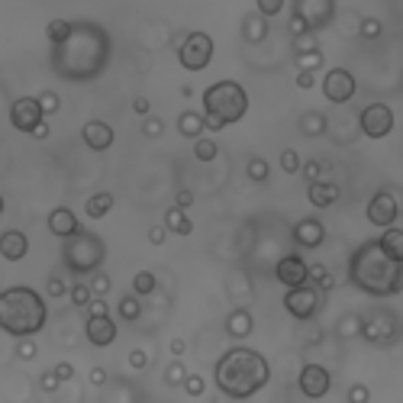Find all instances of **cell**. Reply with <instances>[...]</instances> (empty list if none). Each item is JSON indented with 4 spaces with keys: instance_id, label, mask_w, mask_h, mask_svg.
Instances as JSON below:
<instances>
[{
    "instance_id": "cell-10",
    "label": "cell",
    "mask_w": 403,
    "mask_h": 403,
    "mask_svg": "<svg viewBox=\"0 0 403 403\" xmlns=\"http://www.w3.org/2000/svg\"><path fill=\"white\" fill-rule=\"evenodd\" d=\"M390 129H394V110L388 103H371L362 110V133L368 139H384L390 136Z\"/></svg>"
},
{
    "instance_id": "cell-24",
    "label": "cell",
    "mask_w": 403,
    "mask_h": 403,
    "mask_svg": "<svg viewBox=\"0 0 403 403\" xmlns=\"http://www.w3.org/2000/svg\"><path fill=\"white\" fill-rule=\"evenodd\" d=\"M242 36H245V42H261L265 36H268V16L249 13L242 20Z\"/></svg>"
},
{
    "instance_id": "cell-28",
    "label": "cell",
    "mask_w": 403,
    "mask_h": 403,
    "mask_svg": "<svg viewBox=\"0 0 403 403\" xmlns=\"http://www.w3.org/2000/svg\"><path fill=\"white\" fill-rule=\"evenodd\" d=\"M378 242H381V249H384L390 258L403 261V232L397 230V226H384V236H381Z\"/></svg>"
},
{
    "instance_id": "cell-35",
    "label": "cell",
    "mask_w": 403,
    "mask_h": 403,
    "mask_svg": "<svg viewBox=\"0 0 403 403\" xmlns=\"http://www.w3.org/2000/svg\"><path fill=\"white\" fill-rule=\"evenodd\" d=\"M68 32H72V23H68V20H52V23L46 26V36H48V42H52V46H55V42H62Z\"/></svg>"
},
{
    "instance_id": "cell-42",
    "label": "cell",
    "mask_w": 403,
    "mask_h": 403,
    "mask_svg": "<svg viewBox=\"0 0 403 403\" xmlns=\"http://www.w3.org/2000/svg\"><path fill=\"white\" fill-rule=\"evenodd\" d=\"M184 378H187V368H184L181 362H174V364H168L165 368V384H171V388L174 384H181Z\"/></svg>"
},
{
    "instance_id": "cell-5",
    "label": "cell",
    "mask_w": 403,
    "mask_h": 403,
    "mask_svg": "<svg viewBox=\"0 0 403 403\" xmlns=\"http://www.w3.org/2000/svg\"><path fill=\"white\" fill-rule=\"evenodd\" d=\"M204 110L220 119L223 126H230L249 113V94L239 81H216L204 91Z\"/></svg>"
},
{
    "instance_id": "cell-1",
    "label": "cell",
    "mask_w": 403,
    "mask_h": 403,
    "mask_svg": "<svg viewBox=\"0 0 403 403\" xmlns=\"http://www.w3.org/2000/svg\"><path fill=\"white\" fill-rule=\"evenodd\" d=\"M113 55V39L110 32L103 29L94 20H74L72 32L62 42L52 46L48 65L62 81L72 84H87V81L100 78L110 65Z\"/></svg>"
},
{
    "instance_id": "cell-46",
    "label": "cell",
    "mask_w": 403,
    "mask_h": 403,
    "mask_svg": "<svg viewBox=\"0 0 403 403\" xmlns=\"http://www.w3.org/2000/svg\"><path fill=\"white\" fill-rule=\"evenodd\" d=\"M381 29H384V26H381V20H374V16H364L362 20V36L364 39H378Z\"/></svg>"
},
{
    "instance_id": "cell-16",
    "label": "cell",
    "mask_w": 403,
    "mask_h": 403,
    "mask_svg": "<svg viewBox=\"0 0 403 403\" xmlns=\"http://www.w3.org/2000/svg\"><path fill=\"white\" fill-rule=\"evenodd\" d=\"M84 336L91 345L97 348H107L117 342V323L110 319V313L107 317H87V326H84Z\"/></svg>"
},
{
    "instance_id": "cell-7",
    "label": "cell",
    "mask_w": 403,
    "mask_h": 403,
    "mask_svg": "<svg viewBox=\"0 0 403 403\" xmlns=\"http://www.w3.org/2000/svg\"><path fill=\"white\" fill-rule=\"evenodd\" d=\"M178 58L187 72H204L210 58H213V39L206 32H187L184 42L178 46Z\"/></svg>"
},
{
    "instance_id": "cell-53",
    "label": "cell",
    "mask_w": 403,
    "mask_h": 403,
    "mask_svg": "<svg viewBox=\"0 0 403 403\" xmlns=\"http://www.w3.org/2000/svg\"><path fill=\"white\" fill-rule=\"evenodd\" d=\"M287 29H291L293 36H307V32H310V26L303 23V20H300V16H297V13H293V16H291V23H287Z\"/></svg>"
},
{
    "instance_id": "cell-59",
    "label": "cell",
    "mask_w": 403,
    "mask_h": 403,
    "mask_svg": "<svg viewBox=\"0 0 403 403\" xmlns=\"http://www.w3.org/2000/svg\"><path fill=\"white\" fill-rule=\"evenodd\" d=\"M87 378H91V384H94V388H103V384H107V371H103V368H91V374H87Z\"/></svg>"
},
{
    "instance_id": "cell-33",
    "label": "cell",
    "mask_w": 403,
    "mask_h": 403,
    "mask_svg": "<svg viewBox=\"0 0 403 403\" xmlns=\"http://www.w3.org/2000/svg\"><path fill=\"white\" fill-rule=\"evenodd\" d=\"M194 155H197V161H213L220 155V145L213 139H197L194 143Z\"/></svg>"
},
{
    "instance_id": "cell-18",
    "label": "cell",
    "mask_w": 403,
    "mask_h": 403,
    "mask_svg": "<svg viewBox=\"0 0 403 403\" xmlns=\"http://www.w3.org/2000/svg\"><path fill=\"white\" fill-rule=\"evenodd\" d=\"M362 336L368 342H378V345H388V342L397 339V319L390 317V313H384V317L371 319V323H362Z\"/></svg>"
},
{
    "instance_id": "cell-11",
    "label": "cell",
    "mask_w": 403,
    "mask_h": 403,
    "mask_svg": "<svg viewBox=\"0 0 403 403\" xmlns=\"http://www.w3.org/2000/svg\"><path fill=\"white\" fill-rule=\"evenodd\" d=\"M358 84L355 78H352V72H345V68H332V72H326L323 78V94L329 103H348L352 97H355Z\"/></svg>"
},
{
    "instance_id": "cell-34",
    "label": "cell",
    "mask_w": 403,
    "mask_h": 403,
    "mask_svg": "<svg viewBox=\"0 0 403 403\" xmlns=\"http://www.w3.org/2000/svg\"><path fill=\"white\" fill-rule=\"evenodd\" d=\"M152 291H155V275H152V271H139V275L133 277V293L149 297Z\"/></svg>"
},
{
    "instance_id": "cell-40",
    "label": "cell",
    "mask_w": 403,
    "mask_h": 403,
    "mask_svg": "<svg viewBox=\"0 0 403 403\" xmlns=\"http://www.w3.org/2000/svg\"><path fill=\"white\" fill-rule=\"evenodd\" d=\"M91 293H94V297H103V293H110V277L103 275L100 268H97L94 275H91Z\"/></svg>"
},
{
    "instance_id": "cell-36",
    "label": "cell",
    "mask_w": 403,
    "mask_h": 403,
    "mask_svg": "<svg viewBox=\"0 0 403 403\" xmlns=\"http://www.w3.org/2000/svg\"><path fill=\"white\" fill-rule=\"evenodd\" d=\"M268 174H271V168H268V161L265 159H258V155H255V159H249V178H252V181H268Z\"/></svg>"
},
{
    "instance_id": "cell-8",
    "label": "cell",
    "mask_w": 403,
    "mask_h": 403,
    "mask_svg": "<svg viewBox=\"0 0 403 403\" xmlns=\"http://www.w3.org/2000/svg\"><path fill=\"white\" fill-rule=\"evenodd\" d=\"M284 307L293 319H313L319 310V291L313 284H297V287H287L284 293Z\"/></svg>"
},
{
    "instance_id": "cell-37",
    "label": "cell",
    "mask_w": 403,
    "mask_h": 403,
    "mask_svg": "<svg viewBox=\"0 0 403 403\" xmlns=\"http://www.w3.org/2000/svg\"><path fill=\"white\" fill-rule=\"evenodd\" d=\"M165 133V119H159V117H143V136L145 139H159V136Z\"/></svg>"
},
{
    "instance_id": "cell-63",
    "label": "cell",
    "mask_w": 403,
    "mask_h": 403,
    "mask_svg": "<svg viewBox=\"0 0 403 403\" xmlns=\"http://www.w3.org/2000/svg\"><path fill=\"white\" fill-rule=\"evenodd\" d=\"M187 352V342L184 339H171V355H184Z\"/></svg>"
},
{
    "instance_id": "cell-64",
    "label": "cell",
    "mask_w": 403,
    "mask_h": 403,
    "mask_svg": "<svg viewBox=\"0 0 403 403\" xmlns=\"http://www.w3.org/2000/svg\"><path fill=\"white\" fill-rule=\"evenodd\" d=\"M0 213H4V197H0Z\"/></svg>"
},
{
    "instance_id": "cell-50",
    "label": "cell",
    "mask_w": 403,
    "mask_h": 403,
    "mask_svg": "<svg viewBox=\"0 0 403 403\" xmlns=\"http://www.w3.org/2000/svg\"><path fill=\"white\" fill-rule=\"evenodd\" d=\"M46 293H48V297H65V293H68V287H65L62 277H48Z\"/></svg>"
},
{
    "instance_id": "cell-20",
    "label": "cell",
    "mask_w": 403,
    "mask_h": 403,
    "mask_svg": "<svg viewBox=\"0 0 403 403\" xmlns=\"http://www.w3.org/2000/svg\"><path fill=\"white\" fill-rule=\"evenodd\" d=\"M78 230H81V223H78V216H74L68 206H55V210L48 213V232H52V236L68 239V236H74Z\"/></svg>"
},
{
    "instance_id": "cell-56",
    "label": "cell",
    "mask_w": 403,
    "mask_h": 403,
    "mask_svg": "<svg viewBox=\"0 0 403 403\" xmlns=\"http://www.w3.org/2000/svg\"><path fill=\"white\" fill-rule=\"evenodd\" d=\"M133 110L139 113V117H149V113H152V100H149V97H136V100H133Z\"/></svg>"
},
{
    "instance_id": "cell-26",
    "label": "cell",
    "mask_w": 403,
    "mask_h": 403,
    "mask_svg": "<svg viewBox=\"0 0 403 403\" xmlns=\"http://www.w3.org/2000/svg\"><path fill=\"white\" fill-rule=\"evenodd\" d=\"M113 210V194L110 190H100V194H94V197H87L84 204V213L91 216V220H100V216H107Z\"/></svg>"
},
{
    "instance_id": "cell-31",
    "label": "cell",
    "mask_w": 403,
    "mask_h": 403,
    "mask_svg": "<svg viewBox=\"0 0 403 403\" xmlns=\"http://www.w3.org/2000/svg\"><path fill=\"white\" fill-rule=\"evenodd\" d=\"M117 313H119V319H126V323H133V319L143 317V300H139V293L123 297V300L117 303Z\"/></svg>"
},
{
    "instance_id": "cell-22",
    "label": "cell",
    "mask_w": 403,
    "mask_h": 403,
    "mask_svg": "<svg viewBox=\"0 0 403 403\" xmlns=\"http://www.w3.org/2000/svg\"><path fill=\"white\" fill-rule=\"evenodd\" d=\"M307 197H310V204L313 206H319V210H326V206H332L336 200H339V187L332 181H310V190H307Z\"/></svg>"
},
{
    "instance_id": "cell-61",
    "label": "cell",
    "mask_w": 403,
    "mask_h": 403,
    "mask_svg": "<svg viewBox=\"0 0 403 403\" xmlns=\"http://www.w3.org/2000/svg\"><path fill=\"white\" fill-rule=\"evenodd\" d=\"M313 81H317V78H313V72H300V74H297V87H303V91H310Z\"/></svg>"
},
{
    "instance_id": "cell-47",
    "label": "cell",
    "mask_w": 403,
    "mask_h": 403,
    "mask_svg": "<svg viewBox=\"0 0 403 403\" xmlns=\"http://www.w3.org/2000/svg\"><path fill=\"white\" fill-rule=\"evenodd\" d=\"M258 4V13L261 16H277L284 10V0H255Z\"/></svg>"
},
{
    "instance_id": "cell-13",
    "label": "cell",
    "mask_w": 403,
    "mask_h": 403,
    "mask_svg": "<svg viewBox=\"0 0 403 403\" xmlns=\"http://www.w3.org/2000/svg\"><path fill=\"white\" fill-rule=\"evenodd\" d=\"M332 388V374L326 371L323 364H303L300 368V394L310 400H319L326 397Z\"/></svg>"
},
{
    "instance_id": "cell-55",
    "label": "cell",
    "mask_w": 403,
    "mask_h": 403,
    "mask_svg": "<svg viewBox=\"0 0 403 403\" xmlns=\"http://www.w3.org/2000/svg\"><path fill=\"white\" fill-rule=\"evenodd\" d=\"M348 400H352V403H364V400H368V388H364V384L348 388Z\"/></svg>"
},
{
    "instance_id": "cell-44",
    "label": "cell",
    "mask_w": 403,
    "mask_h": 403,
    "mask_svg": "<svg viewBox=\"0 0 403 403\" xmlns=\"http://www.w3.org/2000/svg\"><path fill=\"white\" fill-rule=\"evenodd\" d=\"M362 332V317H342V323H339V336H358Z\"/></svg>"
},
{
    "instance_id": "cell-2",
    "label": "cell",
    "mask_w": 403,
    "mask_h": 403,
    "mask_svg": "<svg viewBox=\"0 0 403 403\" xmlns=\"http://www.w3.org/2000/svg\"><path fill=\"white\" fill-rule=\"evenodd\" d=\"M348 281L368 297H394L403 287V261L390 258L378 239L362 242L348 258Z\"/></svg>"
},
{
    "instance_id": "cell-48",
    "label": "cell",
    "mask_w": 403,
    "mask_h": 403,
    "mask_svg": "<svg viewBox=\"0 0 403 403\" xmlns=\"http://www.w3.org/2000/svg\"><path fill=\"white\" fill-rule=\"evenodd\" d=\"M58 384H62V381H58L55 368H52V371H46V374H42V378H39V388L46 390V394H55V390H58Z\"/></svg>"
},
{
    "instance_id": "cell-51",
    "label": "cell",
    "mask_w": 403,
    "mask_h": 403,
    "mask_svg": "<svg viewBox=\"0 0 403 403\" xmlns=\"http://www.w3.org/2000/svg\"><path fill=\"white\" fill-rule=\"evenodd\" d=\"M87 313H91V317H107L110 310H107V300H103V297H91V303H87Z\"/></svg>"
},
{
    "instance_id": "cell-25",
    "label": "cell",
    "mask_w": 403,
    "mask_h": 403,
    "mask_svg": "<svg viewBox=\"0 0 403 403\" xmlns=\"http://www.w3.org/2000/svg\"><path fill=\"white\" fill-rule=\"evenodd\" d=\"M165 230L178 232V236H190V232H194V223H190V216L184 213L181 206H171L165 213Z\"/></svg>"
},
{
    "instance_id": "cell-12",
    "label": "cell",
    "mask_w": 403,
    "mask_h": 403,
    "mask_svg": "<svg viewBox=\"0 0 403 403\" xmlns=\"http://www.w3.org/2000/svg\"><path fill=\"white\" fill-rule=\"evenodd\" d=\"M42 119H46V113H42L36 97H20V100H13V107H10V123H13V129H20V133H32Z\"/></svg>"
},
{
    "instance_id": "cell-23",
    "label": "cell",
    "mask_w": 403,
    "mask_h": 403,
    "mask_svg": "<svg viewBox=\"0 0 403 403\" xmlns=\"http://www.w3.org/2000/svg\"><path fill=\"white\" fill-rule=\"evenodd\" d=\"M252 329H255V319H252V313L249 310H232L230 313V319H226V332H230L232 339H245V336H252Z\"/></svg>"
},
{
    "instance_id": "cell-58",
    "label": "cell",
    "mask_w": 403,
    "mask_h": 403,
    "mask_svg": "<svg viewBox=\"0 0 403 403\" xmlns=\"http://www.w3.org/2000/svg\"><path fill=\"white\" fill-rule=\"evenodd\" d=\"M55 374H58V381H72L74 378V364H68V362L55 364Z\"/></svg>"
},
{
    "instance_id": "cell-38",
    "label": "cell",
    "mask_w": 403,
    "mask_h": 403,
    "mask_svg": "<svg viewBox=\"0 0 403 403\" xmlns=\"http://www.w3.org/2000/svg\"><path fill=\"white\" fill-rule=\"evenodd\" d=\"M68 297H72L74 307H87L94 293H91V284H72V287H68Z\"/></svg>"
},
{
    "instance_id": "cell-3",
    "label": "cell",
    "mask_w": 403,
    "mask_h": 403,
    "mask_svg": "<svg viewBox=\"0 0 403 403\" xmlns=\"http://www.w3.org/2000/svg\"><path fill=\"white\" fill-rule=\"evenodd\" d=\"M268 378H271V368L265 362V355L242 345L223 352V358L213 368V381L220 388V394L232 397V400H245V397L258 394L268 384Z\"/></svg>"
},
{
    "instance_id": "cell-14",
    "label": "cell",
    "mask_w": 403,
    "mask_h": 403,
    "mask_svg": "<svg viewBox=\"0 0 403 403\" xmlns=\"http://www.w3.org/2000/svg\"><path fill=\"white\" fill-rule=\"evenodd\" d=\"M397 213H400V206H397V197L390 194V190H381V194H374L371 204H368V223H374V226H394L397 223Z\"/></svg>"
},
{
    "instance_id": "cell-60",
    "label": "cell",
    "mask_w": 403,
    "mask_h": 403,
    "mask_svg": "<svg viewBox=\"0 0 403 403\" xmlns=\"http://www.w3.org/2000/svg\"><path fill=\"white\" fill-rule=\"evenodd\" d=\"M178 206H181V210L194 206V190H178Z\"/></svg>"
},
{
    "instance_id": "cell-32",
    "label": "cell",
    "mask_w": 403,
    "mask_h": 403,
    "mask_svg": "<svg viewBox=\"0 0 403 403\" xmlns=\"http://www.w3.org/2000/svg\"><path fill=\"white\" fill-rule=\"evenodd\" d=\"M297 68H300V72H317V68H323V52H319V48L297 52Z\"/></svg>"
},
{
    "instance_id": "cell-41",
    "label": "cell",
    "mask_w": 403,
    "mask_h": 403,
    "mask_svg": "<svg viewBox=\"0 0 403 403\" xmlns=\"http://www.w3.org/2000/svg\"><path fill=\"white\" fill-rule=\"evenodd\" d=\"M181 388L187 390L190 397H200V394H204V390H206V381L200 378V374H187V378L181 381Z\"/></svg>"
},
{
    "instance_id": "cell-15",
    "label": "cell",
    "mask_w": 403,
    "mask_h": 403,
    "mask_svg": "<svg viewBox=\"0 0 403 403\" xmlns=\"http://www.w3.org/2000/svg\"><path fill=\"white\" fill-rule=\"evenodd\" d=\"M275 277L284 287L307 284V261H303L300 255H284V258L275 265Z\"/></svg>"
},
{
    "instance_id": "cell-49",
    "label": "cell",
    "mask_w": 403,
    "mask_h": 403,
    "mask_svg": "<svg viewBox=\"0 0 403 403\" xmlns=\"http://www.w3.org/2000/svg\"><path fill=\"white\" fill-rule=\"evenodd\" d=\"M129 368H136V371L149 368V355H145L143 348H133V352H129Z\"/></svg>"
},
{
    "instance_id": "cell-27",
    "label": "cell",
    "mask_w": 403,
    "mask_h": 403,
    "mask_svg": "<svg viewBox=\"0 0 403 403\" xmlns=\"http://www.w3.org/2000/svg\"><path fill=\"white\" fill-rule=\"evenodd\" d=\"M178 133H181L184 139H200V133H204V117L194 110H184L181 117H178Z\"/></svg>"
},
{
    "instance_id": "cell-6",
    "label": "cell",
    "mask_w": 403,
    "mask_h": 403,
    "mask_svg": "<svg viewBox=\"0 0 403 403\" xmlns=\"http://www.w3.org/2000/svg\"><path fill=\"white\" fill-rule=\"evenodd\" d=\"M103 258H107V245H103V239L97 232L78 230L62 245V261L72 275H94L103 265Z\"/></svg>"
},
{
    "instance_id": "cell-57",
    "label": "cell",
    "mask_w": 403,
    "mask_h": 403,
    "mask_svg": "<svg viewBox=\"0 0 403 403\" xmlns=\"http://www.w3.org/2000/svg\"><path fill=\"white\" fill-rule=\"evenodd\" d=\"M310 48H319L317 46V39H313V36H297V52H310Z\"/></svg>"
},
{
    "instance_id": "cell-17",
    "label": "cell",
    "mask_w": 403,
    "mask_h": 403,
    "mask_svg": "<svg viewBox=\"0 0 403 403\" xmlns=\"http://www.w3.org/2000/svg\"><path fill=\"white\" fill-rule=\"evenodd\" d=\"M81 139H84L87 149L107 152L113 145V126L110 123H100V119H91V123H84V129H81Z\"/></svg>"
},
{
    "instance_id": "cell-52",
    "label": "cell",
    "mask_w": 403,
    "mask_h": 403,
    "mask_svg": "<svg viewBox=\"0 0 403 403\" xmlns=\"http://www.w3.org/2000/svg\"><path fill=\"white\" fill-rule=\"evenodd\" d=\"M303 174H307V181H319V178H323V165H319V161H307Z\"/></svg>"
},
{
    "instance_id": "cell-9",
    "label": "cell",
    "mask_w": 403,
    "mask_h": 403,
    "mask_svg": "<svg viewBox=\"0 0 403 403\" xmlns=\"http://www.w3.org/2000/svg\"><path fill=\"white\" fill-rule=\"evenodd\" d=\"M293 13L310 26V32L326 29L336 16V0H293Z\"/></svg>"
},
{
    "instance_id": "cell-39",
    "label": "cell",
    "mask_w": 403,
    "mask_h": 403,
    "mask_svg": "<svg viewBox=\"0 0 403 403\" xmlns=\"http://www.w3.org/2000/svg\"><path fill=\"white\" fill-rule=\"evenodd\" d=\"M36 100H39V107H42V113H46V117L58 113V107H62V100H58L55 91H42V94L36 97Z\"/></svg>"
},
{
    "instance_id": "cell-21",
    "label": "cell",
    "mask_w": 403,
    "mask_h": 403,
    "mask_svg": "<svg viewBox=\"0 0 403 403\" xmlns=\"http://www.w3.org/2000/svg\"><path fill=\"white\" fill-rule=\"evenodd\" d=\"M26 252H29V239H26L20 230H10V232L0 236V255L7 261H23Z\"/></svg>"
},
{
    "instance_id": "cell-19",
    "label": "cell",
    "mask_w": 403,
    "mask_h": 403,
    "mask_svg": "<svg viewBox=\"0 0 403 403\" xmlns=\"http://www.w3.org/2000/svg\"><path fill=\"white\" fill-rule=\"evenodd\" d=\"M293 239H297V245H303V249H319L326 239V226L317 216H307V220H300L293 226Z\"/></svg>"
},
{
    "instance_id": "cell-43",
    "label": "cell",
    "mask_w": 403,
    "mask_h": 403,
    "mask_svg": "<svg viewBox=\"0 0 403 403\" xmlns=\"http://www.w3.org/2000/svg\"><path fill=\"white\" fill-rule=\"evenodd\" d=\"M281 168H284L287 174H297L300 171V155H297L293 149H284L281 152Z\"/></svg>"
},
{
    "instance_id": "cell-54",
    "label": "cell",
    "mask_w": 403,
    "mask_h": 403,
    "mask_svg": "<svg viewBox=\"0 0 403 403\" xmlns=\"http://www.w3.org/2000/svg\"><path fill=\"white\" fill-rule=\"evenodd\" d=\"M165 236H168L165 223H161V226H152V230H149V242L152 245H165Z\"/></svg>"
},
{
    "instance_id": "cell-45",
    "label": "cell",
    "mask_w": 403,
    "mask_h": 403,
    "mask_svg": "<svg viewBox=\"0 0 403 403\" xmlns=\"http://www.w3.org/2000/svg\"><path fill=\"white\" fill-rule=\"evenodd\" d=\"M36 352H39V348H36L32 336H23V339H20V345H16V355L23 358V362H32V358H36Z\"/></svg>"
},
{
    "instance_id": "cell-62",
    "label": "cell",
    "mask_w": 403,
    "mask_h": 403,
    "mask_svg": "<svg viewBox=\"0 0 403 403\" xmlns=\"http://www.w3.org/2000/svg\"><path fill=\"white\" fill-rule=\"evenodd\" d=\"M48 133H52V129H48V123H46V119H42V123H39V126H36V129H32L29 136H36V139H48Z\"/></svg>"
},
{
    "instance_id": "cell-4",
    "label": "cell",
    "mask_w": 403,
    "mask_h": 403,
    "mask_svg": "<svg viewBox=\"0 0 403 403\" xmlns=\"http://www.w3.org/2000/svg\"><path fill=\"white\" fill-rule=\"evenodd\" d=\"M48 319L46 300L39 297V291L32 287H7L0 291V329L23 339V336H36L42 332Z\"/></svg>"
},
{
    "instance_id": "cell-30",
    "label": "cell",
    "mask_w": 403,
    "mask_h": 403,
    "mask_svg": "<svg viewBox=\"0 0 403 403\" xmlns=\"http://www.w3.org/2000/svg\"><path fill=\"white\" fill-rule=\"evenodd\" d=\"M326 126H329V123H326V117H323V113H317V110H307L300 117V133L307 136V139H317V136H323Z\"/></svg>"
},
{
    "instance_id": "cell-29",
    "label": "cell",
    "mask_w": 403,
    "mask_h": 403,
    "mask_svg": "<svg viewBox=\"0 0 403 403\" xmlns=\"http://www.w3.org/2000/svg\"><path fill=\"white\" fill-rule=\"evenodd\" d=\"M307 281H313V287L319 293H329L336 287V277H332V271L326 265H307Z\"/></svg>"
}]
</instances>
